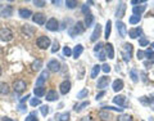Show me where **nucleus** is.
Returning a JSON list of instances; mask_svg holds the SVG:
<instances>
[{
  "label": "nucleus",
  "mask_w": 154,
  "mask_h": 121,
  "mask_svg": "<svg viewBox=\"0 0 154 121\" xmlns=\"http://www.w3.org/2000/svg\"><path fill=\"white\" fill-rule=\"evenodd\" d=\"M85 30H86L85 23L82 21H77V23H75L73 26H71L68 28V33H69L71 37H75L77 35H80V33H84Z\"/></svg>",
  "instance_id": "nucleus-1"
},
{
  "label": "nucleus",
  "mask_w": 154,
  "mask_h": 121,
  "mask_svg": "<svg viewBox=\"0 0 154 121\" xmlns=\"http://www.w3.org/2000/svg\"><path fill=\"white\" fill-rule=\"evenodd\" d=\"M13 31L9 27H2L0 28V40L4 43H9L13 40Z\"/></svg>",
  "instance_id": "nucleus-2"
},
{
  "label": "nucleus",
  "mask_w": 154,
  "mask_h": 121,
  "mask_svg": "<svg viewBox=\"0 0 154 121\" xmlns=\"http://www.w3.org/2000/svg\"><path fill=\"white\" fill-rule=\"evenodd\" d=\"M51 44V41H50V39L46 35H41V36H38L37 37V40H36V45L38 49H48V48L50 46Z\"/></svg>",
  "instance_id": "nucleus-3"
},
{
  "label": "nucleus",
  "mask_w": 154,
  "mask_h": 121,
  "mask_svg": "<svg viewBox=\"0 0 154 121\" xmlns=\"http://www.w3.org/2000/svg\"><path fill=\"white\" fill-rule=\"evenodd\" d=\"M27 89V83L25 80H22V79H18V80H16L13 83V90L16 91L17 94H19V93H23Z\"/></svg>",
  "instance_id": "nucleus-4"
},
{
  "label": "nucleus",
  "mask_w": 154,
  "mask_h": 121,
  "mask_svg": "<svg viewBox=\"0 0 154 121\" xmlns=\"http://www.w3.org/2000/svg\"><path fill=\"white\" fill-rule=\"evenodd\" d=\"M132 52H134V48H132V44H128V43H125L123 44V52H122V56H123V59L125 62H130L132 57Z\"/></svg>",
  "instance_id": "nucleus-5"
},
{
  "label": "nucleus",
  "mask_w": 154,
  "mask_h": 121,
  "mask_svg": "<svg viewBox=\"0 0 154 121\" xmlns=\"http://www.w3.org/2000/svg\"><path fill=\"white\" fill-rule=\"evenodd\" d=\"M45 27H46V30H49V31H58L59 30V21H58L57 18H49L46 21V23H45Z\"/></svg>",
  "instance_id": "nucleus-6"
},
{
  "label": "nucleus",
  "mask_w": 154,
  "mask_h": 121,
  "mask_svg": "<svg viewBox=\"0 0 154 121\" xmlns=\"http://www.w3.org/2000/svg\"><path fill=\"white\" fill-rule=\"evenodd\" d=\"M110 83V77L107 76V75H104L102 77H99L98 79V83H96V88L100 89V90H104L105 88H108V85Z\"/></svg>",
  "instance_id": "nucleus-7"
},
{
  "label": "nucleus",
  "mask_w": 154,
  "mask_h": 121,
  "mask_svg": "<svg viewBox=\"0 0 154 121\" xmlns=\"http://www.w3.org/2000/svg\"><path fill=\"white\" fill-rule=\"evenodd\" d=\"M71 88H72V84L69 80H64L59 84V91H60V94H63V95L68 94L71 91Z\"/></svg>",
  "instance_id": "nucleus-8"
},
{
  "label": "nucleus",
  "mask_w": 154,
  "mask_h": 121,
  "mask_svg": "<svg viewBox=\"0 0 154 121\" xmlns=\"http://www.w3.org/2000/svg\"><path fill=\"white\" fill-rule=\"evenodd\" d=\"M48 71L50 72H59L60 71V62L57 59H50L48 62Z\"/></svg>",
  "instance_id": "nucleus-9"
},
{
  "label": "nucleus",
  "mask_w": 154,
  "mask_h": 121,
  "mask_svg": "<svg viewBox=\"0 0 154 121\" xmlns=\"http://www.w3.org/2000/svg\"><path fill=\"white\" fill-rule=\"evenodd\" d=\"M32 21L35 22L36 25L42 26V25H45V23H46V16L44 13H35L32 16Z\"/></svg>",
  "instance_id": "nucleus-10"
},
{
  "label": "nucleus",
  "mask_w": 154,
  "mask_h": 121,
  "mask_svg": "<svg viewBox=\"0 0 154 121\" xmlns=\"http://www.w3.org/2000/svg\"><path fill=\"white\" fill-rule=\"evenodd\" d=\"M48 77H49V71L44 70V71H42L41 74H40V76L37 77L35 86H44V84L46 83V80H48Z\"/></svg>",
  "instance_id": "nucleus-11"
},
{
  "label": "nucleus",
  "mask_w": 154,
  "mask_h": 121,
  "mask_svg": "<svg viewBox=\"0 0 154 121\" xmlns=\"http://www.w3.org/2000/svg\"><path fill=\"white\" fill-rule=\"evenodd\" d=\"M116 27H117V31L119 33V36H121V37H126V35H127V27H126V25H125L122 21H118V19H117V22H116Z\"/></svg>",
  "instance_id": "nucleus-12"
},
{
  "label": "nucleus",
  "mask_w": 154,
  "mask_h": 121,
  "mask_svg": "<svg viewBox=\"0 0 154 121\" xmlns=\"http://www.w3.org/2000/svg\"><path fill=\"white\" fill-rule=\"evenodd\" d=\"M126 9H127V7H126V4H125L123 2L118 3V5H117V11H116V17H117V19H118V18L121 19V18H123V17H125Z\"/></svg>",
  "instance_id": "nucleus-13"
},
{
  "label": "nucleus",
  "mask_w": 154,
  "mask_h": 121,
  "mask_svg": "<svg viewBox=\"0 0 154 121\" xmlns=\"http://www.w3.org/2000/svg\"><path fill=\"white\" fill-rule=\"evenodd\" d=\"M13 12H14V8L12 5H5L2 9V12H0V16L3 18H9L13 16Z\"/></svg>",
  "instance_id": "nucleus-14"
},
{
  "label": "nucleus",
  "mask_w": 154,
  "mask_h": 121,
  "mask_svg": "<svg viewBox=\"0 0 154 121\" xmlns=\"http://www.w3.org/2000/svg\"><path fill=\"white\" fill-rule=\"evenodd\" d=\"M128 36L131 39H140L143 36V28L141 27H135V28H131L128 31Z\"/></svg>",
  "instance_id": "nucleus-15"
},
{
  "label": "nucleus",
  "mask_w": 154,
  "mask_h": 121,
  "mask_svg": "<svg viewBox=\"0 0 154 121\" xmlns=\"http://www.w3.org/2000/svg\"><path fill=\"white\" fill-rule=\"evenodd\" d=\"M123 86H125V83H123L122 79H116L112 84V89H113V91H116V93H118V91H121L123 89Z\"/></svg>",
  "instance_id": "nucleus-16"
},
{
  "label": "nucleus",
  "mask_w": 154,
  "mask_h": 121,
  "mask_svg": "<svg viewBox=\"0 0 154 121\" xmlns=\"http://www.w3.org/2000/svg\"><path fill=\"white\" fill-rule=\"evenodd\" d=\"M100 35H102V26H100L99 23H98V25L95 26L93 33H91L90 40H91V41H96V40H98V39L100 37Z\"/></svg>",
  "instance_id": "nucleus-17"
},
{
  "label": "nucleus",
  "mask_w": 154,
  "mask_h": 121,
  "mask_svg": "<svg viewBox=\"0 0 154 121\" xmlns=\"http://www.w3.org/2000/svg\"><path fill=\"white\" fill-rule=\"evenodd\" d=\"M18 14H19V17L21 18H30V17L33 16L32 11L31 9H28V8H19L18 9Z\"/></svg>",
  "instance_id": "nucleus-18"
},
{
  "label": "nucleus",
  "mask_w": 154,
  "mask_h": 121,
  "mask_svg": "<svg viewBox=\"0 0 154 121\" xmlns=\"http://www.w3.org/2000/svg\"><path fill=\"white\" fill-rule=\"evenodd\" d=\"M58 98H59V94H58L57 90H54V89H51L46 93V100L48 102H55Z\"/></svg>",
  "instance_id": "nucleus-19"
},
{
  "label": "nucleus",
  "mask_w": 154,
  "mask_h": 121,
  "mask_svg": "<svg viewBox=\"0 0 154 121\" xmlns=\"http://www.w3.org/2000/svg\"><path fill=\"white\" fill-rule=\"evenodd\" d=\"M22 32L25 33L27 37H30V36H32L33 33L36 32V28L30 26V25H25V26H22Z\"/></svg>",
  "instance_id": "nucleus-20"
},
{
  "label": "nucleus",
  "mask_w": 154,
  "mask_h": 121,
  "mask_svg": "<svg viewBox=\"0 0 154 121\" xmlns=\"http://www.w3.org/2000/svg\"><path fill=\"white\" fill-rule=\"evenodd\" d=\"M98 116L102 121H109L110 119H112V115L109 113V111H105V110H100L98 112Z\"/></svg>",
  "instance_id": "nucleus-21"
},
{
  "label": "nucleus",
  "mask_w": 154,
  "mask_h": 121,
  "mask_svg": "<svg viewBox=\"0 0 154 121\" xmlns=\"http://www.w3.org/2000/svg\"><path fill=\"white\" fill-rule=\"evenodd\" d=\"M125 102H126V97L125 95H116L113 98V103L117 104L118 107H125Z\"/></svg>",
  "instance_id": "nucleus-22"
},
{
  "label": "nucleus",
  "mask_w": 154,
  "mask_h": 121,
  "mask_svg": "<svg viewBox=\"0 0 154 121\" xmlns=\"http://www.w3.org/2000/svg\"><path fill=\"white\" fill-rule=\"evenodd\" d=\"M82 52H84V45H81V44H77L75 48H73V50H72V56H73L75 59H77L81 54H82Z\"/></svg>",
  "instance_id": "nucleus-23"
},
{
  "label": "nucleus",
  "mask_w": 154,
  "mask_h": 121,
  "mask_svg": "<svg viewBox=\"0 0 154 121\" xmlns=\"http://www.w3.org/2000/svg\"><path fill=\"white\" fill-rule=\"evenodd\" d=\"M105 54H107V57L109 58V59H113L114 58V48L113 45L110 44V43H108V44H105Z\"/></svg>",
  "instance_id": "nucleus-24"
},
{
  "label": "nucleus",
  "mask_w": 154,
  "mask_h": 121,
  "mask_svg": "<svg viewBox=\"0 0 154 121\" xmlns=\"http://www.w3.org/2000/svg\"><path fill=\"white\" fill-rule=\"evenodd\" d=\"M33 93L37 98H41V97H44L46 94V88L45 86H35V89H33Z\"/></svg>",
  "instance_id": "nucleus-25"
},
{
  "label": "nucleus",
  "mask_w": 154,
  "mask_h": 121,
  "mask_svg": "<svg viewBox=\"0 0 154 121\" xmlns=\"http://www.w3.org/2000/svg\"><path fill=\"white\" fill-rule=\"evenodd\" d=\"M69 117H71L69 112H63V113H55V116H54V119H55L57 121H68V120H69Z\"/></svg>",
  "instance_id": "nucleus-26"
},
{
  "label": "nucleus",
  "mask_w": 154,
  "mask_h": 121,
  "mask_svg": "<svg viewBox=\"0 0 154 121\" xmlns=\"http://www.w3.org/2000/svg\"><path fill=\"white\" fill-rule=\"evenodd\" d=\"M145 9H146V5L145 4H143V5H135L134 8H132V12H134V14L135 16H141V14L145 12Z\"/></svg>",
  "instance_id": "nucleus-27"
},
{
  "label": "nucleus",
  "mask_w": 154,
  "mask_h": 121,
  "mask_svg": "<svg viewBox=\"0 0 154 121\" xmlns=\"http://www.w3.org/2000/svg\"><path fill=\"white\" fill-rule=\"evenodd\" d=\"M100 71H102V66L95 65V66L93 67V70H91V72H90V77H91V79H96Z\"/></svg>",
  "instance_id": "nucleus-28"
},
{
  "label": "nucleus",
  "mask_w": 154,
  "mask_h": 121,
  "mask_svg": "<svg viewBox=\"0 0 154 121\" xmlns=\"http://www.w3.org/2000/svg\"><path fill=\"white\" fill-rule=\"evenodd\" d=\"M94 16L91 13H89L88 16H85V21H84V23H85V27L86 28H89V27H91V25L94 23Z\"/></svg>",
  "instance_id": "nucleus-29"
},
{
  "label": "nucleus",
  "mask_w": 154,
  "mask_h": 121,
  "mask_svg": "<svg viewBox=\"0 0 154 121\" xmlns=\"http://www.w3.org/2000/svg\"><path fill=\"white\" fill-rule=\"evenodd\" d=\"M9 91H11V88H9V85L7 83H0V94L7 95L9 94Z\"/></svg>",
  "instance_id": "nucleus-30"
},
{
  "label": "nucleus",
  "mask_w": 154,
  "mask_h": 121,
  "mask_svg": "<svg viewBox=\"0 0 154 121\" xmlns=\"http://www.w3.org/2000/svg\"><path fill=\"white\" fill-rule=\"evenodd\" d=\"M110 32H112V21L108 19L107 21V25H105V33H104V37L108 40V37L110 36Z\"/></svg>",
  "instance_id": "nucleus-31"
},
{
  "label": "nucleus",
  "mask_w": 154,
  "mask_h": 121,
  "mask_svg": "<svg viewBox=\"0 0 154 121\" xmlns=\"http://www.w3.org/2000/svg\"><path fill=\"white\" fill-rule=\"evenodd\" d=\"M31 67H32L33 71H40L41 67H42V61H41V59H35V61L32 62Z\"/></svg>",
  "instance_id": "nucleus-32"
},
{
  "label": "nucleus",
  "mask_w": 154,
  "mask_h": 121,
  "mask_svg": "<svg viewBox=\"0 0 154 121\" xmlns=\"http://www.w3.org/2000/svg\"><path fill=\"white\" fill-rule=\"evenodd\" d=\"M140 21H141V16H135V14H132V16L130 17V19H128L130 25H137Z\"/></svg>",
  "instance_id": "nucleus-33"
},
{
  "label": "nucleus",
  "mask_w": 154,
  "mask_h": 121,
  "mask_svg": "<svg viewBox=\"0 0 154 121\" xmlns=\"http://www.w3.org/2000/svg\"><path fill=\"white\" fill-rule=\"evenodd\" d=\"M88 95H89V90L84 88L82 90H80L79 93H77V99H84V98H88Z\"/></svg>",
  "instance_id": "nucleus-34"
},
{
  "label": "nucleus",
  "mask_w": 154,
  "mask_h": 121,
  "mask_svg": "<svg viewBox=\"0 0 154 121\" xmlns=\"http://www.w3.org/2000/svg\"><path fill=\"white\" fill-rule=\"evenodd\" d=\"M130 77H131V80L134 83H137L139 81V74H137V70L136 68H132L130 71Z\"/></svg>",
  "instance_id": "nucleus-35"
},
{
  "label": "nucleus",
  "mask_w": 154,
  "mask_h": 121,
  "mask_svg": "<svg viewBox=\"0 0 154 121\" xmlns=\"http://www.w3.org/2000/svg\"><path fill=\"white\" fill-rule=\"evenodd\" d=\"M40 112H41V115L44 116V117H46V116L49 115V112H50V107L49 106H46V104H42L40 107Z\"/></svg>",
  "instance_id": "nucleus-36"
},
{
  "label": "nucleus",
  "mask_w": 154,
  "mask_h": 121,
  "mask_svg": "<svg viewBox=\"0 0 154 121\" xmlns=\"http://www.w3.org/2000/svg\"><path fill=\"white\" fill-rule=\"evenodd\" d=\"M90 103H89V100H85V102H82L81 104H79V106H75V111L76 112H81V111H82L85 107H88Z\"/></svg>",
  "instance_id": "nucleus-37"
},
{
  "label": "nucleus",
  "mask_w": 154,
  "mask_h": 121,
  "mask_svg": "<svg viewBox=\"0 0 154 121\" xmlns=\"http://www.w3.org/2000/svg\"><path fill=\"white\" fill-rule=\"evenodd\" d=\"M117 121H132V117L128 113H122L117 117Z\"/></svg>",
  "instance_id": "nucleus-38"
},
{
  "label": "nucleus",
  "mask_w": 154,
  "mask_h": 121,
  "mask_svg": "<svg viewBox=\"0 0 154 121\" xmlns=\"http://www.w3.org/2000/svg\"><path fill=\"white\" fill-rule=\"evenodd\" d=\"M77 5H79V3H77L76 0H67L66 2V7L68 9H75Z\"/></svg>",
  "instance_id": "nucleus-39"
},
{
  "label": "nucleus",
  "mask_w": 154,
  "mask_h": 121,
  "mask_svg": "<svg viewBox=\"0 0 154 121\" xmlns=\"http://www.w3.org/2000/svg\"><path fill=\"white\" fill-rule=\"evenodd\" d=\"M144 53H145V58H148V59H150V61H154V50L153 49H146Z\"/></svg>",
  "instance_id": "nucleus-40"
},
{
  "label": "nucleus",
  "mask_w": 154,
  "mask_h": 121,
  "mask_svg": "<svg viewBox=\"0 0 154 121\" xmlns=\"http://www.w3.org/2000/svg\"><path fill=\"white\" fill-rule=\"evenodd\" d=\"M103 108H104L105 111H117V112H123V108L113 107V106H103Z\"/></svg>",
  "instance_id": "nucleus-41"
},
{
  "label": "nucleus",
  "mask_w": 154,
  "mask_h": 121,
  "mask_svg": "<svg viewBox=\"0 0 154 121\" xmlns=\"http://www.w3.org/2000/svg\"><path fill=\"white\" fill-rule=\"evenodd\" d=\"M26 121H38V120H37V113L35 112V111H33V112H31V113L26 117Z\"/></svg>",
  "instance_id": "nucleus-42"
},
{
  "label": "nucleus",
  "mask_w": 154,
  "mask_h": 121,
  "mask_svg": "<svg viewBox=\"0 0 154 121\" xmlns=\"http://www.w3.org/2000/svg\"><path fill=\"white\" fill-rule=\"evenodd\" d=\"M140 102H141L143 104H145V106H149V104L153 103V99L148 98V97H141V98H140Z\"/></svg>",
  "instance_id": "nucleus-43"
},
{
  "label": "nucleus",
  "mask_w": 154,
  "mask_h": 121,
  "mask_svg": "<svg viewBox=\"0 0 154 121\" xmlns=\"http://www.w3.org/2000/svg\"><path fill=\"white\" fill-rule=\"evenodd\" d=\"M51 53H57L58 50H59V43H58V40H54L53 41V45H51Z\"/></svg>",
  "instance_id": "nucleus-44"
},
{
  "label": "nucleus",
  "mask_w": 154,
  "mask_h": 121,
  "mask_svg": "<svg viewBox=\"0 0 154 121\" xmlns=\"http://www.w3.org/2000/svg\"><path fill=\"white\" fill-rule=\"evenodd\" d=\"M63 56H64V57H71V56H72V49H71L69 46L66 45V46L63 48Z\"/></svg>",
  "instance_id": "nucleus-45"
},
{
  "label": "nucleus",
  "mask_w": 154,
  "mask_h": 121,
  "mask_svg": "<svg viewBox=\"0 0 154 121\" xmlns=\"http://www.w3.org/2000/svg\"><path fill=\"white\" fill-rule=\"evenodd\" d=\"M149 45V40L145 37H140L139 39V46H146Z\"/></svg>",
  "instance_id": "nucleus-46"
},
{
  "label": "nucleus",
  "mask_w": 154,
  "mask_h": 121,
  "mask_svg": "<svg viewBox=\"0 0 154 121\" xmlns=\"http://www.w3.org/2000/svg\"><path fill=\"white\" fill-rule=\"evenodd\" d=\"M103 46H104V44L103 43H98V44H95V46H94V52L98 54L99 52H102L103 50Z\"/></svg>",
  "instance_id": "nucleus-47"
},
{
  "label": "nucleus",
  "mask_w": 154,
  "mask_h": 121,
  "mask_svg": "<svg viewBox=\"0 0 154 121\" xmlns=\"http://www.w3.org/2000/svg\"><path fill=\"white\" fill-rule=\"evenodd\" d=\"M30 103L32 107H36V106H41V100H40V98H32Z\"/></svg>",
  "instance_id": "nucleus-48"
},
{
  "label": "nucleus",
  "mask_w": 154,
  "mask_h": 121,
  "mask_svg": "<svg viewBox=\"0 0 154 121\" xmlns=\"http://www.w3.org/2000/svg\"><path fill=\"white\" fill-rule=\"evenodd\" d=\"M33 5H36L38 8H42V7L46 5V3L44 2V0H35V2H33Z\"/></svg>",
  "instance_id": "nucleus-49"
},
{
  "label": "nucleus",
  "mask_w": 154,
  "mask_h": 121,
  "mask_svg": "<svg viewBox=\"0 0 154 121\" xmlns=\"http://www.w3.org/2000/svg\"><path fill=\"white\" fill-rule=\"evenodd\" d=\"M136 58H137L139 61L144 59V58H145V53H144L143 50H137V53H136Z\"/></svg>",
  "instance_id": "nucleus-50"
},
{
  "label": "nucleus",
  "mask_w": 154,
  "mask_h": 121,
  "mask_svg": "<svg viewBox=\"0 0 154 121\" xmlns=\"http://www.w3.org/2000/svg\"><path fill=\"white\" fill-rule=\"evenodd\" d=\"M102 71L105 72V74H109V72H110V66H109L108 63H104V65L102 66Z\"/></svg>",
  "instance_id": "nucleus-51"
},
{
  "label": "nucleus",
  "mask_w": 154,
  "mask_h": 121,
  "mask_svg": "<svg viewBox=\"0 0 154 121\" xmlns=\"http://www.w3.org/2000/svg\"><path fill=\"white\" fill-rule=\"evenodd\" d=\"M98 58L100 61H105V58H107V54H105V50H102L98 53Z\"/></svg>",
  "instance_id": "nucleus-52"
},
{
  "label": "nucleus",
  "mask_w": 154,
  "mask_h": 121,
  "mask_svg": "<svg viewBox=\"0 0 154 121\" xmlns=\"http://www.w3.org/2000/svg\"><path fill=\"white\" fill-rule=\"evenodd\" d=\"M81 11H82V13L85 14V16H88V14L90 13V9H89V7H88V4H84V5H82V9H81Z\"/></svg>",
  "instance_id": "nucleus-53"
},
{
  "label": "nucleus",
  "mask_w": 154,
  "mask_h": 121,
  "mask_svg": "<svg viewBox=\"0 0 154 121\" xmlns=\"http://www.w3.org/2000/svg\"><path fill=\"white\" fill-rule=\"evenodd\" d=\"M104 95H105V90H102V91H100V93H98V94H96L95 99H96V100H99V99H102Z\"/></svg>",
  "instance_id": "nucleus-54"
},
{
  "label": "nucleus",
  "mask_w": 154,
  "mask_h": 121,
  "mask_svg": "<svg viewBox=\"0 0 154 121\" xmlns=\"http://www.w3.org/2000/svg\"><path fill=\"white\" fill-rule=\"evenodd\" d=\"M27 110V107L23 103H19V111H21V112H25V111Z\"/></svg>",
  "instance_id": "nucleus-55"
},
{
  "label": "nucleus",
  "mask_w": 154,
  "mask_h": 121,
  "mask_svg": "<svg viewBox=\"0 0 154 121\" xmlns=\"http://www.w3.org/2000/svg\"><path fill=\"white\" fill-rule=\"evenodd\" d=\"M28 98H30V95H26V97H23V98L21 99V103H25V102H26V100H27Z\"/></svg>",
  "instance_id": "nucleus-56"
},
{
  "label": "nucleus",
  "mask_w": 154,
  "mask_h": 121,
  "mask_svg": "<svg viewBox=\"0 0 154 121\" xmlns=\"http://www.w3.org/2000/svg\"><path fill=\"white\" fill-rule=\"evenodd\" d=\"M3 121H14V120L9 119V117H3Z\"/></svg>",
  "instance_id": "nucleus-57"
},
{
  "label": "nucleus",
  "mask_w": 154,
  "mask_h": 121,
  "mask_svg": "<svg viewBox=\"0 0 154 121\" xmlns=\"http://www.w3.org/2000/svg\"><path fill=\"white\" fill-rule=\"evenodd\" d=\"M2 74H3V70H2V66H0V76H2Z\"/></svg>",
  "instance_id": "nucleus-58"
},
{
  "label": "nucleus",
  "mask_w": 154,
  "mask_h": 121,
  "mask_svg": "<svg viewBox=\"0 0 154 121\" xmlns=\"http://www.w3.org/2000/svg\"><path fill=\"white\" fill-rule=\"evenodd\" d=\"M152 46H153V50H154V41L152 43Z\"/></svg>",
  "instance_id": "nucleus-59"
},
{
  "label": "nucleus",
  "mask_w": 154,
  "mask_h": 121,
  "mask_svg": "<svg viewBox=\"0 0 154 121\" xmlns=\"http://www.w3.org/2000/svg\"><path fill=\"white\" fill-rule=\"evenodd\" d=\"M153 62H154V61H153Z\"/></svg>",
  "instance_id": "nucleus-60"
}]
</instances>
